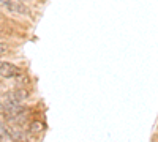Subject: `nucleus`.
Listing matches in <instances>:
<instances>
[{"instance_id":"4","label":"nucleus","mask_w":158,"mask_h":142,"mask_svg":"<svg viewBox=\"0 0 158 142\" xmlns=\"http://www.w3.org/2000/svg\"><path fill=\"white\" fill-rule=\"evenodd\" d=\"M8 51V46L5 44V43H0V54H3V52H6Z\"/></svg>"},{"instance_id":"1","label":"nucleus","mask_w":158,"mask_h":142,"mask_svg":"<svg viewBox=\"0 0 158 142\" xmlns=\"http://www.w3.org/2000/svg\"><path fill=\"white\" fill-rule=\"evenodd\" d=\"M0 8L15 14H29V8L21 0H0Z\"/></svg>"},{"instance_id":"2","label":"nucleus","mask_w":158,"mask_h":142,"mask_svg":"<svg viewBox=\"0 0 158 142\" xmlns=\"http://www.w3.org/2000/svg\"><path fill=\"white\" fill-rule=\"evenodd\" d=\"M21 74L19 67L13 65L10 62H0V76L2 77H16Z\"/></svg>"},{"instance_id":"3","label":"nucleus","mask_w":158,"mask_h":142,"mask_svg":"<svg viewBox=\"0 0 158 142\" xmlns=\"http://www.w3.org/2000/svg\"><path fill=\"white\" fill-rule=\"evenodd\" d=\"M11 133H10V128L3 123V122H0V139H3V137H10Z\"/></svg>"}]
</instances>
